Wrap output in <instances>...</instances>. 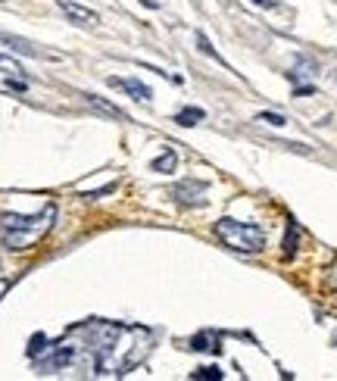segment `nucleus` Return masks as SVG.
<instances>
[{"instance_id":"obj_17","label":"nucleus","mask_w":337,"mask_h":381,"mask_svg":"<svg viewBox=\"0 0 337 381\" xmlns=\"http://www.w3.org/2000/svg\"><path fill=\"white\" fill-rule=\"evenodd\" d=\"M7 88H10V91H25V82H16V78H10Z\"/></svg>"},{"instance_id":"obj_6","label":"nucleus","mask_w":337,"mask_h":381,"mask_svg":"<svg viewBox=\"0 0 337 381\" xmlns=\"http://www.w3.org/2000/svg\"><path fill=\"white\" fill-rule=\"evenodd\" d=\"M203 190H206L203 182H182L175 188V197L182 204H203Z\"/></svg>"},{"instance_id":"obj_13","label":"nucleus","mask_w":337,"mask_h":381,"mask_svg":"<svg viewBox=\"0 0 337 381\" xmlns=\"http://www.w3.org/2000/svg\"><path fill=\"white\" fill-rule=\"evenodd\" d=\"M194 378H203V381H222V369L216 366H206V369H197Z\"/></svg>"},{"instance_id":"obj_9","label":"nucleus","mask_w":337,"mask_h":381,"mask_svg":"<svg viewBox=\"0 0 337 381\" xmlns=\"http://www.w3.org/2000/svg\"><path fill=\"white\" fill-rule=\"evenodd\" d=\"M203 119H206V113L203 110H194V106H188V110H182V113L175 116L178 125H197V122H203Z\"/></svg>"},{"instance_id":"obj_18","label":"nucleus","mask_w":337,"mask_h":381,"mask_svg":"<svg viewBox=\"0 0 337 381\" xmlns=\"http://www.w3.org/2000/svg\"><path fill=\"white\" fill-rule=\"evenodd\" d=\"M253 3H260V7H272V0H253Z\"/></svg>"},{"instance_id":"obj_3","label":"nucleus","mask_w":337,"mask_h":381,"mask_svg":"<svg viewBox=\"0 0 337 381\" xmlns=\"http://www.w3.org/2000/svg\"><path fill=\"white\" fill-rule=\"evenodd\" d=\"M56 7L63 10V13L69 16L75 25H97V22H100V16L94 13V10L82 7V3H72V0H56Z\"/></svg>"},{"instance_id":"obj_14","label":"nucleus","mask_w":337,"mask_h":381,"mask_svg":"<svg viewBox=\"0 0 337 381\" xmlns=\"http://www.w3.org/2000/svg\"><path fill=\"white\" fill-rule=\"evenodd\" d=\"M260 122H269V125H278V128H281L288 119H284L281 113H260Z\"/></svg>"},{"instance_id":"obj_15","label":"nucleus","mask_w":337,"mask_h":381,"mask_svg":"<svg viewBox=\"0 0 337 381\" xmlns=\"http://www.w3.org/2000/svg\"><path fill=\"white\" fill-rule=\"evenodd\" d=\"M294 244H297V228L290 225V232H288V241H284V254H288V256H290V254H294V250H297Z\"/></svg>"},{"instance_id":"obj_2","label":"nucleus","mask_w":337,"mask_h":381,"mask_svg":"<svg viewBox=\"0 0 337 381\" xmlns=\"http://www.w3.org/2000/svg\"><path fill=\"white\" fill-rule=\"evenodd\" d=\"M216 234L225 247L238 250V254H260L266 247V232L253 222H238V219H219Z\"/></svg>"},{"instance_id":"obj_8","label":"nucleus","mask_w":337,"mask_h":381,"mask_svg":"<svg viewBox=\"0 0 337 381\" xmlns=\"http://www.w3.org/2000/svg\"><path fill=\"white\" fill-rule=\"evenodd\" d=\"M84 100H88V103H91V106H97L100 113L112 116V119H119V122H125V119H128V116L122 113L119 106H112V103H106V100H100V97H91V94H88V97H84Z\"/></svg>"},{"instance_id":"obj_11","label":"nucleus","mask_w":337,"mask_h":381,"mask_svg":"<svg viewBox=\"0 0 337 381\" xmlns=\"http://www.w3.org/2000/svg\"><path fill=\"white\" fill-rule=\"evenodd\" d=\"M0 41L3 44H10L13 50H22V53H28V57H41V50H35L32 44H25V41H19V38H10V35H0Z\"/></svg>"},{"instance_id":"obj_12","label":"nucleus","mask_w":337,"mask_h":381,"mask_svg":"<svg viewBox=\"0 0 337 381\" xmlns=\"http://www.w3.org/2000/svg\"><path fill=\"white\" fill-rule=\"evenodd\" d=\"M0 72H7V75H22V66L16 63L13 57H3V53H0Z\"/></svg>"},{"instance_id":"obj_10","label":"nucleus","mask_w":337,"mask_h":381,"mask_svg":"<svg viewBox=\"0 0 337 381\" xmlns=\"http://www.w3.org/2000/svg\"><path fill=\"white\" fill-rule=\"evenodd\" d=\"M175 162H178V156L172 153V150H166L162 156H156V160H153V172H172V169H175Z\"/></svg>"},{"instance_id":"obj_7","label":"nucleus","mask_w":337,"mask_h":381,"mask_svg":"<svg viewBox=\"0 0 337 381\" xmlns=\"http://www.w3.org/2000/svg\"><path fill=\"white\" fill-rule=\"evenodd\" d=\"M190 350L200 353H219V334L216 332H200L190 338Z\"/></svg>"},{"instance_id":"obj_5","label":"nucleus","mask_w":337,"mask_h":381,"mask_svg":"<svg viewBox=\"0 0 337 381\" xmlns=\"http://www.w3.org/2000/svg\"><path fill=\"white\" fill-rule=\"evenodd\" d=\"M72 360H75V347H72V344H60V347H56V350L47 356V360L41 362V366L53 372V369H63V366H69Z\"/></svg>"},{"instance_id":"obj_4","label":"nucleus","mask_w":337,"mask_h":381,"mask_svg":"<svg viewBox=\"0 0 337 381\" xmlns=\"http://www.w3.org/2000/svg\"><path fill=\"white\" fill-rule=\"evenodd\" d=\"M110 88H119V91H125L132 100H150V97H153V91H150L147 85L134 82V78H110Z\"/></svg>"},{"instance_id":"obj_16","label":"nucleus","mask_w":337,"mask_h":381,"mask_svg":"<svg viewBox=\"0 0 337 381\" xmlns=\"http://www.w3.org/2000/svg\"><path fill=\"white\" fill-rule=\"evenodd\" d=\"M41 344H47V338H44V334H35V338H32V347H28V353L38 356V353H41Z\"/></svg>"},{"instance_id":"obj_1","label":"nucleus","mask_w":337,"mask_h":381,"mask_svg":"<svg viewBox=\"0 0 337 381\" xmlns=\"http://www.w3.org/2000/svg\"><path fill=\"white\" fill-rule=\"evenodd\" d=\"M56 206L47 204L38 216H3L0 219V244L7 250H32L53 228Z\"/></svg>"}]
</instances>
